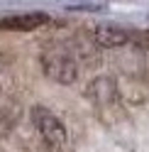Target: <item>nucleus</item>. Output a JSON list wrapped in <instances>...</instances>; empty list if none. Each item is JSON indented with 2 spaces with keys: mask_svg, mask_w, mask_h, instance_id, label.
Wrapping results in <instances>:
<instances>
[{
  "mask_svg": "<svg viewBox=\"0 0 149 152\" xmlns=\"http://www.w3.org/2000/svg\"><path fill=\"white\" fill-rule=\"evenodd\" d=\"M132 42H135L137 47H142V49H149V27H147V30H137Z\"/></svg>",
  "mask_w": 149,
  "mask_h": 152,
  "instance_id": "obj_6",
  "label": "nucleus"
},
{
  "mask_svg": "<svg viewBox=\"0 0 149 152\" xmlns=\"http://www.w3.org/2000/svg\"><path fill=\"white\" fill-rule=\"evenodd\" d=\"M135 32L137 30H129V27H122V25H98L93 30V37H95V44L115 49V47H125L127 42H132Z\"/></svg>",
  "mask_w": 149,
  "mask_h": 152,
  "instance_id": "obj_3",
  "label": "nucleus"
},
{
  "mask_svg": "<svg viewBox=\"0 0 149 152\" xmlns=\"http://www.w3.org/2000/svg\"><path fill=\"white\" fill-rule=\"evenodd\" d=\"M30 118L34 123V128L42 132V137L46 142H64L66 140V128H64V123L61 118L56 115V113H51L49 108H44V106H34L30 110Z\"/></svg>",
  "mask_w": 149,
  "mask_h": 152,
  "instance_id": "obj_2",
  "label": "nucleus"
},
{
  "mask_svg": "<svg viewBox=\"0 0 149 152\" xmlns=\"http://www.w3.org/2000/svg\"><path fill=\"white\" fill-rule=\"evenodd\" d=\"M69 10H105L103 5H69Z\"/></svg>",
  "mask_w": 149,
  "mask_h": 152,
  "instance_id": "obj_7",
  "label": "nucleus"
},
{
  "mask_svg": "<svg viewBox=\"0 0 149 152\" xmlns=\"http://www.w3.org/2000/svg\"><path fill=\"white\" fill-rule=\"evenodd\" d=\"M42 69L56 83H73L78 76V64L76 56L64 47H54V49L42 54Z\"/></svg>",
  "mask_w": 149,
  "mask_h": 152,
  "instance_id": "obj_1",
  "label": "nucleus"
},
{
  "mask_svg": "<svg viewBox=\"0 0 149 152\" xmlns=\"http://www.w3.org/2000/svg\"><path fill=\"white\" fill-rule=\"evenodd\" d=\"M49 15L44 12H20V15H7L0 20V30H12V32H20V30H37V27L46 25Z\"/></svg>",
  "mask_w": 149,
  "mask_h": 152,
  "instance_id": "obj_4",
  "label": "nucleus"
},
{
  "mask_svg": "<svg viewBox=\"0 0 149 152\" xmlns=\"http://www.w3.org/2000/svg\"><path fill=\"white\" fill-rule=\"evenodd\" d=\"M88 96H90L93 103H98V106L113 103L117 98V86H115V81L110 79V76H98V79L88 86Z\"/></svg>",
  "mask_w": 149,
  "mask_h": 152,
  "instance_id": "obj_5",
  "label": "nucleus"
}]
</instances>
